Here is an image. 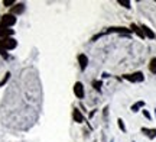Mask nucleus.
Listing matches in <instances>:
<instances>
[{
	"instance_id": "1",
	"label": "nucleus",
	"mask_w": 156,
	"mask_h": 142,
	"mask_svg": "<svg viewBox=\"0 0 156 142\" xmlns=\"http://www.w3.org/2000/svg\"><path fill=\"white\" fill-rule=\"evenodd\" d=\"M17 46V41L15 38H5V39H0V48L5 49V51H12Z\"/></svg>"
},
{
	"instance_id": "2",
	"label": "nucleus",
	"mask_w": 156,
	"mask_h": 142,
	"mask_svg": "<svg viewBox=\"0 0 156 142\" xmlns=\"http://www.w3.org/2000/svg\"><path fill=\"white\" fill-rule=\"evenodd\" d=\"M104 34H120V35H126V36H130L132 34V29L124 28V26H112V28H107L104 31Z\"/></svg>"
},
{
	"instance_id": "3",
	"label": "nucleus",
	"mask_w": 156,
	"mask_h": 142,
	"mask_svg": "<svg viewBox=\"0 0 156 142\" xmlns=\"http://www.w3.org/2000/svg\"><path fill=\"white\" fill-rule=\"evenodd\" d=\"M123 78L130 81V83H142L145 81V75L142 71H136V73H132V74H124Z\"/></svg>"
},
{
	"instance_id": "4",
	"label": "nucleus",
	"mask_w": 156,
	"mask_h": 142,
	"mask_svg": "<svg viewBox=\"0 0 156 142\" xmlns=\"http://www.w3.org/2000/svg\"><path fill=\"white\" fill-rule=\"evenodd\" d=\"M15 23H16V17L10 13H7V15H3L0 19V28H10Z\"/></svg>"
},
{
	"instance_id": "5",
	"label": "nucleus",
	"mask_w": 156,
	"mask_h": 142,
	"mask_svg": "<svg viewBox=\"0 0 156 142\" xmlns=\"http://www.w3.org/2000/svg\"><path fill=\"white\" fill-rule=\"evenodd\" d=\"M74 94L78 97V99H84V96H85V91H84V86L83 83H80V81H77L75 84H74Z\"/></svg>"
},
{
	"instance_id": "6",
	"label": "nucleus",
	"mask_w": 156,
	"mask_h": 142,
	"mask_svg": "<svg viewBox=\"0 0 156 142\" xmlns=\"http://www.w3.org/2000/svg\"><path fill=\"white\" fill-rule=\"evenodd\" d=\"M23 12H25V3H16V5L13 6L10 9V15H22Z\"/></svg>"
},
{
	"instance_id": "7",
	"label": "nucleus",
	"mask_w": 156,
	"mask_h": 142,
	"mask_svg": "<svg viewBox=\"0 0 156 142\" xmlns=\"http://www.w3.org/2000/svg\"><path fill=\"white\" fill-rule=\"evenodd\" d=\"M78 64H80V68L84 71L87 68V65H88V57L85 54H80L78 55Z\"/></svg>"
},
{
	"instance_id": "8",
	"label": "nucleus",
	"mask_w": 156,
	"mask_h": 142,
	"mask_svg": "<svg viewBox=\"0 0 156 142\" xmlns=\"http://www.w3.org/2000/svg\"><path fill=\"white\" fill-rule=\"evenodd\" d=\"M15 34V31L10 28H0V39L5 38H12V35Z\"/></svg>"
},
{
	"instance_id": "9",
	"label": "nucleus",
	"mask_w": 156,
	"mask_h": 142,
	"mask_svg": "<svg viewBox=\"0 0 156 142\" xmlns=\"http://www.w3.org/2000/svg\"><path fill=\"white\" fill-rule=\"evenodd\" d=\"M140 28L143 31V34H145V38H149V39H155V32L152 31L149 26H146V25H140Z\"/></svg>"
},
{
	"instance_id": "10",
	"label": "nucleus",
	"mask_w": 156,
	"mask_h": 142,
	"mask_svg": "<svg viewBox=\"0 0 156 142\" xmlns=\"http://www.w3.org/2000/svg\"><path fill=\"white\" fill-rule=\"evenodd\" d=\"M140 131L143 132V133H145L149 139H155V138H156V128H152V129H151V128H142Z\"/></svg>"
},
{
	"instance_id": "11",
	"label": "nucleus",
	"mask_w": 156,
	"mask_h": 142,
	"mask_svg": "<svg viewBox=\"0 0 156 142\" xmlns=\"http://www.w3.org/2000/svg\"><path fill=\"white\" fill-rule=\"evenodd\" d=\"M130 29H132V32H134V34L139 36L140 39H145V34H143V31H142V28L137 26L136 23H132V25H130Z\"/></svg>"
},
{
	"instance_id": "12",
	"label": "nucleus",
	"mask_w": 156,
	"mask_h": 142,
	"mask_svg": "<svg viewBox=\"0 0 156 142\" xmlns=\"http://www.w3.org/2000/svg\"><path fill=\"white\" fill-rule=\"evenodd\" d=\"M73 119H74V122H77V123H83V122H84L83 113H81V112H80L77 107L73 110Z\"/></svg>"
},
{
	"instance_id": "13",
	"label": "nucleus",
	"mask_w": 156,
	"mask_h": 142,
	"mask_svg": "<svg viewBox=\"0 0 156 142\" xmlns=\"http://www.w3.org/2000/svg\"><path fill=\"white\" fill-rule=\"evenodd\" d=\"M143 107H145V102H143V100H139V102H136L134 104H132V107H130V110L136 113V112H139L140 109H143Z\"/></svg>"
},
{
	"instance_id": "14",
	"label": "nucleus",
	"mask_w": 156,
	"mask_h": 142,
	"mask_svg": "<svg viewBox=\"0 0 156 142\" xmlns=\"http://www.w3.org/2000/svg\"><path fill=\"white\" fill-rule=\"evenodd\" d=\"M149 71H151L152 74H156V57H153L149 61Z\"/></svg>"
},
{
	"instance_id": "15",
	"label": "nucleus",
	"mask_w": 156,
	"mask_h": 142,
	"mask_svg": "<svg viewBox=\"0 0 156 142\" xmlns=\"http://www.w3.org/2000/svg\"><path fill=\"white\" fill-rule=\"evenodd\" d=\"M117 125H119V129H120L122 132H124V133L127 132V129H126V125H124V120H123L122 118H119V119H117Z\"/></svg>"
},
{
	"instance_id": "16",
	"label": "nucleus",
	"mask_w": 156,
	"mask_h": 142,
	"mask_svg": "<svg viewBox=\"0 0 156 142\" xmlns=\"http://www.w3.org/2000/svg\"><path fill=\"white\" fill-rule=\"evenodd\" d=\"M93 87H94L97 91H101V87H103V81H101V80H94V81H93Z\"/></svg>"
},
{
	"instance_id": "17",
	"label": "nucleus",
	"mask_w": 156,
	"mask_h": 142,
	"mask_svg": "<svg viewBox=\"0 0 156 142\" xmlns=\"http://www.w3.org/2000/svg\"><path fill=\"white\" fill-rule=\"evenodd\" d=\"M117 3H119V5H122L123 7H126V9H130V7H132L129 0H117Z\"/></svg>"
},
{
	"instance_id": "18",
	"label": "nucleus",
	"mask_w": 156,
	"mask_h": 142,
	"mask_svg": "<svg viewBox=\"0 0 156 142\" xmlns=\"http://www.w3.org/2000/svg\"><path fill=\"white\" fill-rule=\"evenodd\" d=\"M9 78H10V73H6L5 74V78L0 81V87H2V86H5L6 83H7V80H9Z\"/></svg>"
},
{
	"instance_id": "19",
	"label": "nucleus",
	"mask_w": 156,
	"mask_h": 142,
	"mask_svg": "<svg viewBox=\"0 0 156 142\" xmlns=\"http://www.w3.org/2000/svg\"><path fill=\"white\" fill-rule=\"evenodd\" d=\"M13 5H16L15 0H3V6H7V7L12 6V7H13Z\"/></svg>"
},
{
	"instance_id": "20",
	"label": "nucleus",
	"mask_w": 156,
	"mask_h": 142,
	"mask_svg": "<svg viewBox=\"0 0 156 142\" xmlns=\"http://www.w3.org/2000/svg\"><path fill=\"white\" fill-rule=\"evenodd\" d=\"M142 113H143V116H145V118H146L147 120H152V115L149 113L147 110H145V109H143V110H142Z\"/></svg>"
},
{
	"instance_id": "21",
	"label": "nucleus",
	"mask_w": 156,
	"mask_h": 142,
	"mask_svg": "<svg viewBox=\"0 0 156 142\" xmlns=\"http://www.w3.org/2000/svg\"><path fill=\"white\" fill-rule=\"evenodd\" d=\"M0 55H2L3 58H6V60L9 58V55H7V52H6L5 49H2V48H0Z\"/></svg>"
},
{
	"instance_id": "22",
	"label": "nucleus",
	"mask_w": 156,
	"mask_h": 142,
	"mask_svg": "<svg viewBox=\"0 0 156 142\" xmlns=\"http://www.w3.org/2000/svg\"><path fill=\"white\" fill-rule=\"evenodd\" d=\"M107 77H110V75H108L107 73H103V78H107Z\"/></svg>"
},
{
	"instance_id": "23",
	"label": "nucleus",
	"mask_w": 156,
	"mask_h": 142,
	"mask_svg": "<svg viewBox=\"0 0 156 142\" xmlns=\"http://www.w3.org/2000/svg\"><path fill=\"white\" fill-rule=\"evenodd\" d=\"M155 115H156V109H155Z\"/></svg>"
},
{
	"instance_id": "24",
	"label": "nucleus",
	"mask_w": 156,
	"mask_h": 142,
	"mask_svg": "<svg viewBox=\"0 0 156 142\" xmlns=\"http://www.w3.org/2000/svg\"><path fill=\"white\" fill-rule=\"evenodd\" d=\"M0 19H2V16H0Z\"/></svg>"
},
{
	"instance_id": "25",
	"label": "nucleus",
	"mask_w": 156,
	"mask_h": 142,
	"mask_svg": "<svg viewBox=\"0 0 156 142\" xmlns=\"http://www.w3.org/2000/svg\"><path fill=\"white\" fill-rule=\"evenodd\" d=\"M110 142H113V141H110Z\"/></svg>"
},
{
	"instance_id": "26",
	"label": "nucleus",
	"mask_w": 156,
	"mask_h": 142,
	"mask_svg": "<svg viewBox=\"0 0 156 142\" xmlns=\"http://www.w3.org/2000/svg\"><path fill=\"white\" fill-rule=\"evenodd\" d=\"M133 142H134V141H133Z\"/></svg>"
}]
</instances>
